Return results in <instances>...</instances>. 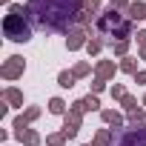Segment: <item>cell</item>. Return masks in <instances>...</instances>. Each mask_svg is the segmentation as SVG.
Listing matches in <instances>:
<instances>
[{"label":"cell","instance_id":"1","mask_svg":"<svg viewBox=\"0 0 146 146\" xmlns=\"http://www.w3.org/2000/svg\"><path fill=\"white\" fill-rule=\"evenodd\" d=\"M29 15L35 17L37 26L49 32L69 35L75 29V17L83 9V0H29Z\"/></svg>","mask_w":146,"mask_h":146},{"label":"cell","instance_id":"2","mask_svg":"<svg viewBox=\"0 0 146 146\" xmlns=\"http://www.w3.org/2000/svg\"><path fill=\"white\" fill-rule=\"evenodd\" d=\"M3 35L15 43H26V40H32V26L20 15H6L3 17Z\"/></svg>","mask_w":146,"mask_h":146},{"label":"cell","instance_id":"3","mask_svg":"<svg viewBox=\"0 0 146 146\" xmlns=\"http://www.w3.org/2000/svg\"><path fill=\"white\" fill-rule=\"evenodd\" d=\"M23 69H26V63H23V57L20 54H12L6 63H3V69H0V75H3L6 80H17L20 75H23Z\"/></svg>","mask_w":146,"mask_h":146},{"label":"cell","instance_id":"4","mask_svg":"<svg viewBox=\"0 0 146 146\" xmlns=\"http://www.w3.org/2000/svg\"><path fill=\"white\" fill-rule=\"evenodd\" d=\"M117 146H146V126H129V132L120 135Z\"/></svg>","mask_w":146,"mask_h":146},{"label":"cell","instance_id":"5","mask_svg":"<svg viewBox=\"0 0 146 146\" xmlns=\"http://www.w3.org/2000/svg\"><path fill=\"white\" fill-rule=\"evenodd\" d=\"M89 32L92 29H80V26H75V29H72L69 35H66V49L69 52H78V49H86V37H89Z\"/></svg>","mask_w":146,"mask_h":146},{"label":"cell","instance_id":"6","mask_svg":"<svg viewBox=\"0 0 146 146\" xmlns=\"http://www.w3.org/2000/svg\"><path fill=\"white\" fill-rule=\"evenodd\" d=\"M80 123H83V115L69 109V112L63 115V135H66V137H75L78 129H80Z\"/></svg>","mask_w":146,"mask_h":146},{"label":"cell","instance_id":"7","mask_svg":"<svg viewBox=\"0 0 146 146\" xmlns=\"http://www.w3.org/2000/svg\"><path fill=\"white\" fill-rule=\"evenodd\" d=\"M100 109V100H98V95H86V98H80V100H75L72 103V112H98Z\"/></svg>","mask_w":146,"mask_h":146},{"label":"cell","instance_id":"8","mask_svg":"<svg viewBox=\"0 0 146 146\" xmlns=\"http://www.w3.org/2000/svg\"><path fill=\"white\" fill-rule=\"evenodd\" d=\"M115 72H117V63H115V60H98V66H95V75H98L100 80L115 78Z\"/></svg>","mask_w":146,"mask_h":146},{"label":"cell","instance_id":"9","mask_svg":"<svg viewBox=\"0 0 146 146\" xmlns=\"http://www.w3.org/2000/svg\"><path fill=\"white\" fill-rule=\"evenodd\" d=\"M126 17H129L132 23L143 20V17H146V3H132V6H129V12H126Z\"/></svg>","mask_w":146,"mask_h":146},{"label":"cell","instance_id":"10","mask_svg":"<svg viewBox=\"0 0 146 146\" xmlns=\"http://www.w3.org/2000/svg\"><path fill=\"white\" fill-rule=\"evenodd\" d=\"M112 137H115V132H112V129H100V132L95 135V140H92V143H95V146H112Z\"/></svg>","mask_w":146,"mask_h":146},{"label":"cell","instance_id":"11","mask_svg":"<svg viewBox=\"0 0 146 146\" xmlns=\"http://www.w3.org/2000/svg\"><path fill=\"white\" fill-rule=\"evenodd\" d=\"M3 100H6L9 106H23V95H20L17 89H6V92H3Z\"/></svg>","mask_w":146,"mask_h":146},{"label":"cell","instance_id":"12","mask_svg":"<svg viewBox=\"0 0 146 146\" xmlns=\"http://www.w3.org/2000/svg\"><path fill=\"white\" fill-rule=\"evenodd\" d=\"M100 117H103L109 126H123V117H120L115 109H103V112H100Z\"/></svg>","mask_w":146,"mask_h":146},{"label":"cell","instance_id":"13","mask_svg":"<svg viewBox=\"0 0 146 146\" xmlns=\"http://www.w3.org/2000/svg\"><path fill=\"white\" fill-rule=\"evenodd\" d=\"M117 69L126 72V75H137V60H135V57H123V60L117 63Z\"/></svg>","mask_w":146,"mask_h":146},{"label":"cell","instance_id":"14","mask_svg":"<svg viewBox=\"0 0 146 146\" xmlns=\"http://www.w3.org/2000/svg\"><path fill=\"white\" fill-rule=\"evenodd\" d=\"M75 72H60V75H57V83L63 86V89H72V86H75Z\"/></svg>","mask_w":146,"mask_h":146},{"label":"cell","instance_id":"15","mask_svg":"<svg viewBox=\"0 0 146 146\" xmlns=\"http://www.w3.org/2000/svg\"><path fill=\"white\" fill-rule=\"evenodd\" d=\"M49 112H52V115H66V103H63L60 98H52V100H49Z\"/></svg>","mask_w":146,"mask_h":146},{"label":"cell","instance_id":"16","mask_svg":"<svg viewBox=\"0 0 146 146\" xmlns=\"http://www.w3.org/2000/svg\"><path fill=\"white\" fill-rule=\"evenodd\" d=\"M20 140H23V146H40V135H37L35 129H29V132H26Z\"/></svg>","mask_w":146,"mask_h":146},{"label":"cell","instance_id":"17","mask_svg":"<svg viewBox=\"0 0 146 146\" xmlns=\"http://www.w3.org/2000/svg\"><path fill=\"white\" fill-rule=\"evenodd\" d=\"M100 49H103V40H100V37H92V40L86 43V52H89V54H100Z\"/></svg>","mask_w":146,"mask_h":146},{"label":"cell","instance_id":"18","mask_svg":"<svg viewBox=\"0 0 146 146\" xmlns=\"http://www.w3.org/2000/svg\"><path fill=\"white\" fill-rule=\"evenodd\" d=\"M129 126H132V129H135V126H143V109L129 112Z\"/></svg>","mask_w":146,"mask_h":146},{"label":"cell","instance_id":"19","mask_svg":"<svg viewBox=\"0 0 146 146\" xmlns=\"http://www.w3.org/2000/svg\"><path fill=\"white\" fill-rule=\"evenodd\" d=\"M120 106H123L126 112H135V109H137V98H132V95H126V98L120 100Z\"/></svg>","mask_w":146,"mask_h":146},{"label":"cell","instance_id":"20","mask_svg":"<svg viewBox=\"0 0 146 146\" xmlns=\"http://www.w3.org/2000/svg\"><path fill=\"white\" fill-rule=\"evenodd\" d=\"M46 143H49V146H63V143H66V135H63V132L49 135V137H46Z\"/></svg>","mask_w":146,"mask_h":146},{"label":"cell","instance_id":"21","mask_svg":"<svg viewBox=\"0 0 146 146\" xmlns=\"http://www.w3.org/2000/svg\"><path fill=\"white\" fill-rule=\"evenodd\" d=\"M72 72H75V78H86L89 72H92V66H89V63H78V66L72 69Z\"/></svg>","mask_w":146,"mask_h":146},{"label":"cell","instance_id":"22","mask_svg":"<svg viewBox=\"0 0 146 146\" xmlns=\"http://www.w3.org/2000/svg\"><path fill=\"white\" fill-rule=\"evenodd\" d=\"M126 52H129V40H117V43H115V54L126 57Z\"/></svg>","mask_w":146,"mask_h":146},{"label":"cell","instance_id":"23","mask_svg":"<svg viewBox=\"0 0 146 146\" xmlns=\"http://www.w3.org/2000/svg\"><path fill=\"white\" fill-rule=\"evenodd\" d=\"M23 117H26V120L32 123V120H37V117H40V109H37V106H29V109L23 112Z\"/></svg>","mask_w":146,"mask_h":146},{"label":"cell","instance_id":"24","mask_svg":"<svg viewBox=\"0 0 146 146\" xmlns=\"http://www.w3.org/2000/svg\"><path fill=\"white\" fill-rule=\"evenodd\" d=\"M83 9H86V12H92V15H98V9H100V0H83Z\"/></svg>","mask_w":146,"mask_h":146},{"label":"cell","instance_id":"25","mask_svg":"<svg viewBox=\"0 0 146 146\" xmlns=\"http://www.w3.org/2000/svg\"><path fill=\"white\" fill-rule=\"evenodd\" d=\"M112 98H115V100H123V98H126V89H123L120 83H115V86H112Z\"/></svg>","mask_w":146,"mask_h":146},{"label":"cell","instance_id":"26","mask_svg":"<svg viewBox=\"0 0 146 146\" xmlns=\"http://www.w3.org/2000/svg\"><path fill=\"white\" fill-rule=\"evenodd\" d=\"M129 0H112V9H117V12H129Z\"/></svg>","mask_w":146,"mask_h":146},{"label":"cell","instance_id":"27","mask_svg":"<svg viewBox=\"0 0 146 146\" xmlns=\"http://www.w3.org/2000/svg\"><path fill=\"white\" fill-rule=\"evenodd\" d=\"M106 89V80H100V78H95V83H92V92L98 95V92H103Z\"/></svg>","mask_w":146,"mask_h":146},{"label":"cell","instance_id":"28","mask_svg":"<svg viewBox=\"0 0 146 146\" xmlns=\"http://www.w3.org/2000/svg\"><path fill=\"white\" fill-rule=\"evenodd\" d=\"M135 83H140V86H146V69H143V72H137V75H135Z\"/></svg>","mask_w":146,"mask_h":146},{"label":"cell","instance_id":"29","mask_svg":"<svg viewBox=\"0 0 146 146\" xmlns=\"http://www.w3.org/2000/svg\"><path fill=\"white\" fill-rule=\"evenodd\" d=\"M137 43H140V49L146 46V29H140V32H137Z\"/></svg>","mask_w":146,"mask_h":146},{"label":"cell","instance_id":"30","mask_svg":"<svg viewBox=\"0 0 146 146\" xmlns=\"http://www.w3.org/2000/svg\"><path fill=\"white\" fill-rule=\"evenodd\" d=\"M140 60H146V46H143V49H140Z\"/></svg>","mask_w":146,"mask_h":146},{"label":"cell","instance_id":"31","mask_svg":"<svg viewBox=\"0 0 146 146\" xmlns=\"http://www.w3.org/2000/svg\"><path fill=\"white\" fill-rule=\"evenodd\" d=\"M143 109H146V98H143Z\"/></svg>","mask_w":146,"mask_h":146},{"label":"cell","instance_id":"32","mask_svg":"<svg viewBox=\"0 0 146 146\" xmlns=\"http://www.w3.org/2000/svg\"><path fill=\"white\" fill-rule=\"evenodd\" d=\"M83 146H95V143H83Z\"/></svg>","mask_w":146,"mask_h":146}]
</instances>
